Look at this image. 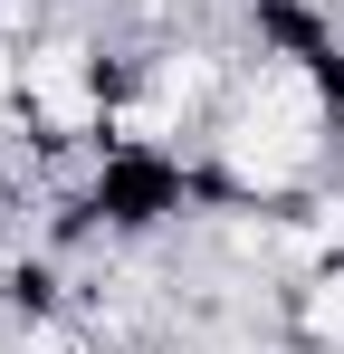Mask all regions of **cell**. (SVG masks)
Listing matches in <instances>:
<instances>
[{
  "label": "cell",
  "instance_id": "cell-1",
  "mask_svg": "<svg viewBox=\"0 0 344 354\" xmlns=\"http://www.w3.org/2000/svg\"><path fill=\"white\" fill-rule=\"evenodd\" d=\"M77 201H86L96 249H153V239L211 221V211H220V182H211V153H201V144L106 134L96 163H86V182H77Z\"/></svg>",
  "mask_w": 344,
  "mask_h": 354
},
{
  "label": "cell",
  "instance_id": "cell-3",
  "mask_svg": "<svg viewBox=\"0 0 344 354\" xmlns=\"http://www.w3.org/2000/svg\"><path fill=\"white\" fill-rule=\"evenodd\" d=\"M335 144H344V124H335Z\"/></svg>",
  "mask_w": 344,
  "mask_h": 354
},
{
  "label": "cell",
  "instance_id": "cell-2",
  "mask_svg": "<svg viewBox=\"0 0 344 354\" xmlns=\"http://www.w3.org/2000/svg\"><path fill=\"white\" fill-rule=\"evenodd\" d=\"M19 221H29V182L10 173V153H0V249L19 239Z\"/></svg>",
  "mask_w": 344,
  "mask_h": 354
}]
</instances>
